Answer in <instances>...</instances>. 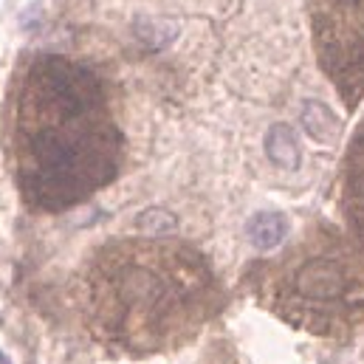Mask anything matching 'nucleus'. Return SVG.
Wrapping results in <instances>:
<instances>
[{
    "mask_svg": "<svg viewBox=\"0 0 364 364\" xmlns=\"http://www.w3.org/2000/svg\"><path fill=\"white\" fill-rule=\"evenodd\" d=\"M9 156L31 212H65L113 183L124 136L107 82L77 60L34 57L11 91Z\"/></svg>",
    "mask_w": 364,
    "mask_h": 364,
    "instance_id": "nucleus-1",
    "label": "nucleus"
},
{
    "mask_svg": "<svg viewBox=\"0 0 364 364\" xmlns=\"http://www.w3.org/2000/svg\"><path fill=\"white\" fill-rule=\"evenodd\" d=\"M220 305L223 291L209 260L178 240H110L82 272V319L93 339L119 356L181 348Z\"/></svg>",
    "mask_w": 364,
    "mask_h": 364,
    "instance_id": "nucleus-2",
    "label": "nucleus"
},
{
    "mask_svg": "<svg viewBox=\"0 0 364 364\" xmlns=\"http://www.w3.org/2000/svg\"><path fill=\"white\" fill-rule=\"evenodd\" d=\"M314 51L348 113L364 99V0L311 3Z\"/></svg>",
    "mask_w": 364,
    "mask_h": 364,
    "instance_id": "nucleus-4",
    "label": "nucleus"
},
{
    "mask_svg": "<svg viewBox=\"0 0 364 364\" xmlns=\"http://www.w3.org/2000/svg\"><path fill=\"white\" fill-rule=\"evenodd\" d=\"M260 272L263 299L288 325L325 339L364 325V246L353 235L316 226Z\"/></svg>",
    "mask_w": 364,
    "mask_h": 364,
    "instance_id": "nucleus-3",
    "label": "nucleus"
},
{
    "mask_svg": "<svg viewBox=\"0 0 364 364\" xmlns=\"http://www.w3.org/2000/svg\"><path fill=\"white\" fill-rule=\"evenodd\" d=\"M342 212L350 235L364 246V119L359 122L342 161Z\"/></svg>",
    "mask_w": 364,
    "mask_h": 364,
    "instance_id": "nucleus-5",
    "label": "nucleus"
},
{
    "mask_svg": "<svg viewBox=\"0 0 364 364\" xmlns=\"http://www.w3.org/2000/svg\"><path fill=\"white\" fill-rule=\"evenodd\" d=\"M0 364H9V359H6V356H3V353H0Z\"/></svg>",
    "mask_w": 364,
    "mask_h": 364,
    "instance_id": "nucleus-9",
    "label": "nucleus"
},
{
    "mask_svg": "<svg viewBox=\"0 0 364 364\" xmlns=\"http://www.w3.org/2000/svg\"><path fill=\"white\" fill-rule=\"evenodd\" d=\"M299 122L305 127V133L314 139V141H322V144H333L339 136H342V119L319 99H311L302 105V113H299Z\"/></svg>",
    "mask_w": 364,
    "mask_h": 364,
    "instance_id": "nucleus-6",
    "label": "nucleus"
},
{
    "mask_svg": "<svg viewBox=\"0 0 364 364\" xmlns=\"http://www.w3.org/2000/svg\"><path fill=\"white\" fill-rule=\"evenodd\" d=\"M288 232H291V223L282 212H257L249 220V240L257 252L279 249L282 240L288 237Z\"/></svg>",
    "mask_w": 364,
    "mask_h": 364,
    "instance_id": "nucleus-7",
    "label": "nucleus"
},
{
    "mask_svg": "<svg viewBox=\"0 0 364 364\" xmlns=\"http://www.w3.org/2000/svg\"><path fill=\"white\" fill-rule=\"evenodd\" d=\"M266 156L272 159L277 167L282 170H294L299 164V144H296V133L288 124H274L266 133Z\"/></svg>",
    "mask_w": 364,
    "mask_h": 364,
    "instance_id": "nucleus-8",
    "label": "nucleus"
}]
</instances>
